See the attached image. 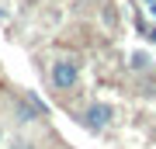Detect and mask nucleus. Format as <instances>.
<instances>
[{"instance_id":"423d86ee","label":"nucleus","mask_w":156,"mask_h":149,"mask_svg":"<svg viewBox=\"0 0 156 149\" xmlns=\"http://www.w3.org/2000/svg\"><path fill=\"white\" fill-rule=\"evenodd\" d=\"M14 149H28V146H24V142H21V146H14Z\"/></svg>"},{"instance_id":"f03ea898","label":"nucleus","mask_w":156,"mask_h":149,"mask_svg":"<svg viewBox=\"0 0 156 149\" xmlns=\"http://www.w3.org/2000/svg\"><path fill=\"white\" fill-rule=\"evenodd\" d=\"M111 118H115V108H111V104H90L87 115H83V125L94 128V132H101V128L111 125Z\"/></svg>"},{"instance_id":"39448f33","label":"nucleus","mask_w":156,"mask_h":149,"mask_svg":"<svg viewBox=\"0 0 156 149\" xmlns=\"http://www.w3.org/2000/svg\"><path fill=\"white\" fill-rule=\"evenodd\" d=\"M146 4H149V14L156 17V0H146Z\"/></svg>"},{"instance_id":"20e7f679","label":"nucleus","mask_w":156,"mask_h":149,"mask_svg":"<svg viewBox=\"0 0 156 149\" xmlns=\"http://www.w3.org/2000/svg\"><path fill=\"white\" fill-rule=\"evenodd\" d=\"M146 38H149V42H156V28H149V31H146Z\"/></svg>"},{"instance_id":"f257e3e1","label":"nucleus","mask_w":156,"mask_h":149,"mask_svg":"<svg viewBox=\"0 0 156 149\" xmlns=\"http://www.w3.org/2000/svg\"><path fill=\"white\" fill-rule=\"evenodd\" d=\"M80 80V66L73 59H56L52 62V83H56V90H73Z\"/></svg>"},{"instance_id":"7ed1b4c3","label":"nucleus","mask_w":156,"mask_h":149,"mask_svg":"<svg viewBox=\"0 0 156 149\" xmlns=\"http://www.w3.org/2000/svg\"><path fill=\"white\" fill-rule=\"evenodd\" d=\"M132 69H149V55L146 52H132Z\"/></svg>"}]
</instances>
